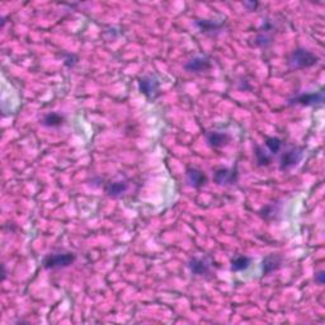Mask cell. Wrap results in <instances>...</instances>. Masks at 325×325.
Masks as SVG:
<instances>
[{"instance_id": "obj_10", "label": "cell", "mask_w": 325, "mask_h": 325, "mask_svg": "<svg viewBox=\"0 0 325 325\" xmlns=\"http://www.w3.org/2000/svg\"><path fill=\"white\" fill-rule=\"evenodd\" d=\"M188 268L196 276H206L211 271V261L207 257H204V258H192L188 262Z\"/></svg>"}, {"instance_id": "obj_18", "label": "cell", "mask_w": 325, "mask_h": 325, "mask_svg": "<svg viewBox=\"0 0 325 325\" xmlns=\"http://www.w3.org/2000/svg\"><path fill=\"white\" fill-rule=\"evenodd\" d=\"M269 29H271V26L269 23H267V26L264 27V29H262L258 33V36L256 37V45L259 47H267L272 44V37L269 36Z\"/></svg>"}, {"instance_id": "obj_21", "label": "cell", "mask_w": 325, "mask_h": 325, "mask_svg": "<svg viewBox=\"0 0 325 325\" xmlns=\"http://www.w3.org/2000/svg\"><path fill=\"white\" fill-rule=\"evenodd\" d=\"M324 278H325V274L322 271L317 272V273L315 274V282H316L317 285H320V286H321V285H324Z\"/></svg>"}, {"instance_id": "obj_5", "label": "cell", "mask_w": 325, "mask_h": 325, "mask_svg": "<svg viewBox=\"0 0 325 325\" xmlns=\"http://www.w3.org/2000/svg\"><path fill=\"white\" fill-rule=\"evenodd\" d=\"M302 155H304V149L302 147L294 146L287 149L286 151L282 152L281 157H279V169L285 172L296 167L301 161Z\"/></svg>"}, {"instance_id": "obj_12", "label": "cell", "mask_w": 325, "mask_h": 325, "mask_svg": "<svg viewBox=\"0 0 325 325\" xmlns=\"http://www.w3.org/2000/svg\"><path fill=\"white\" fill-rule=\"evenodd\" d=\"M282 257L278 254H269L263 259V273L271 274L272 272L277 271L282 264Z\"/></svg>"}, {"instance_id": "obj_6", "label": "cell", "mask_w": 325, "mask_h": 325, "mask_svg": "<svg viewBox=\"0 0 325 325\" xmlns=\"http://www.w3.org/2000/svg\"><path fill=\"white\" fill-rule=\"evenodd\" d=\"M239 173L236 169L219 168L214 173V182L219 186H234L237 183Z\"/></svg>"}, {"instance_id": "obj_3", "label": "cell", "mask_w": 325, "mask_h": 325, "mask_svg": "<svg viewBox=\"0 0 325 325\" xmlns=\"http://www.w3.org/2000/svg\"><path fill=\"white\" fill-rule=\"evenodd\" d=\"M324 91L312 92V93H301L289 99L290 106H319L324 103Z\"/></svg>"}, {"instance_id": "obj_22", "label": "cell", "mask_w": 325, "mask_h": 325, "mask_svg": "<svg viewBox=\"0 0 325 325\" xmlns=\"http://www.w3.org/2000/svg\"><path fill=\"white\" fill-rule=\"evenodd\" d=\"M244 7L246 8H248V11H256V8L258 7V3H254V2H247V3H244Z\"/></svg>"}, {"instance_id": "obj_13", "label": "cell", "mask_w": 325, "mask_h": 325, "mask_svg": "<svg viewBox=\"0 0 325 325\" xmlns=\"http://www.w3.org/2000/svg\"><path fill=\"white\" fill-rule=\"evenodd\" d=\"M254 156H256V162L258 167H268L272 164V155L269 154L268 150L264 146L257 145L254 149Z\"/></svg>"}, {"instance_id": "obj_4", "label": "cell", "mask_w": 325, "mask_h": 325, "mask_svg": "<svg viewBox=\"0 0 325 325\" xmlns=\"http://www.w3.org/2000/svg\"><path fill=\"white\" fill-rule=\"evenodd\" d=\"M139 91L146 97L147 99H155L160 94L159 80L152 75H145L137 80Z\"/></svg>"}, {"instance_id": "obj_2", "label": "cell", "mask_w": 325, "mask_h": 325, "mask_svg": "<svg viewBox=\"0 0 325 325\" xmlns=\"http://www.w3.org/2000/svg\"><path fill=\"white\" fill-rule=\"evenodd\" d=\"M76 261V254L71 252H59V253H50L42 261V266L49 271L64 269L70 267Z\"/></svg>"}, {"instance_id": "obj_20", "label": "cell", "mask_w": 325, "mask_h": 325, "mask_svg": "<svg viewBox=\"0 0 325 325\" xmlns=\"http://www.w3.org/2000/svg\"><path fill=\"white\" fill-rule=\"evenodd\" d=\"M64 64L67 67H72L77 64V56L74 54H65L64 55Z\"/></svg>"}, {"instance_id": "obj_15", "label": "cell", "mask_w": 325, "mask_h": 325, "mask_svg": "<svg viewBox=\"0 0 325 325\" xmlns=\"http://www.w3.org/2000/svg\"><path fill=\"white\" fill-rule=\"evenodd\" d=\"M196 26L198 27L202 33H214V32H220V29L224 27V23L209 21V19H201V21L196 22Z\"/></svg>"}, {"instance_id": "obj_14", "label": "cell", "mask_w": 325, "mask_h": 325, "mask_svg": "<svg viewBox=\"0 0 325 325\" xmlns=\"http://www.w3.org/2000/svg\"><path fill=\"white\" fill-rule=\"evenodd\" d=\"M65 117L62 116L59 112H49L47 114H45L44 118L41 119V125L45 127H60L61 125H64Z\"/></svg>"}, {"instance_id": "obj_11", "label": "cell", "mask_w": 325, "mask_h": 325, "mask_svg": "<svg viewBox=\"0 0 325 325\" xmlns=\"http://www.w3.org/2000/svg\"><path fill=\"white\" fill-rule=\"evenodd\" d=\"M104 191L112 198H119L129 191V183L125 181L109 182L104 186Z\"/></svg>"}, {"instance_id": "obj_1", "label": "cell", "mask_w": 325, "mask_h": 325, "mask_svg": "<svg viewBox=\"0 0 325 325\" xmlns=\"http://www.w3.org/2000/svg\"><path fill=\"white\" fill-rule=\"evenodd\" d=\"M317 60L319 59H317L316 55L312 54L311 51L299 47V49L294 50L290 54L289 60H287V65H289V67L291 70H301L316 65Z\"/></svg>"}, {"instance_id": "obj_7", "label": "cell", "mask_w": 325, "mask_h": 325, "mask_svg": "<svg viewBox=\"0 0 325 325\" xmlns=\"http://www.w3.org/2000/svg\"><path fill=\"white\" fill-rule=\"evenodd\" d=\"M212 64L210 57L207 56H194L192 59H189L188 61L184 64V70L188 72H194V74H198V72H205L207 70L211 69Z\"/></svg>"}, {"instance_id": "obj_17", "label": "cell", "mask_w": 325, "mask_h": 325, "mask_svg": "<svg viewBox=\"0 0 325 325\" xmlns=\"http://www.w3.org/2000/svg\"><path fill=\"white\" fill-rule=\"evenodd\" d=\"M252 259L247 256H236L232 258L231 261V271L232 272H240L248 268L251 266Z\"/></svg>"}, {"instance_id": "obj_8", "label": "cell", "mask_w": 325, "mask_h": 325, "mask_svg": "<svg viewBox=\"0 0 325 325\" xmlns=\"http://www.w3.org/2000/svg\"><path fill=\"white\" fill-rule=\"evenodd\" d=\"M207 145L212 149H221V147L226 146L230 141H231V136L227 132L221 131H209L205 135Z\"/></svg>"}, {"instance_id": "obj_9", "label": "cell", "mask_w": 325, "mask_h": 325, "mask_svg": "<svg viewBox=\"0 0 325 325\" xmlns=\"http://www.w3.org/2000/svg\"><path fill=\"white\" fill-rule=\"evenodd\" d=\"M186 181L188 186L193 187V188H202L207 184L209 178H207L206 173L201 169L188 168L186 171Z\"/></svg>"}, {"instance_id": "obj_19", "label": "cell", "mask_w": 325, "mask_h": 325, "mask_svg": "<svg viewBox=\"0 0 325 325\" xmlns=\"http://www.w3.org/2000/svg\"><path fill=\"white\" fill-rule=\"evenodd\" d=\"M278 214V210H276V205H267L266 207H263L262 210V216L264 217L266 220H271L274 219V216Z\"/></svg>"}, {"instance_id": "obj_16", "label": "cell", "mask_w": 325, "mask_h": 325, "mask_svg": "<svg viewBox=\"0 0 325 325\" xmlns=\"http://www.w3.org/2000/svg\"><path fill=\"white\" fill-rule=\"evenodd\" d=\"M264 145H266V149L268 150L269 154L273 156V155H277L279 151H281L282 147H283V141H282L279 137L271 136V137H267Z\"/></svg>"}]
</instances>
